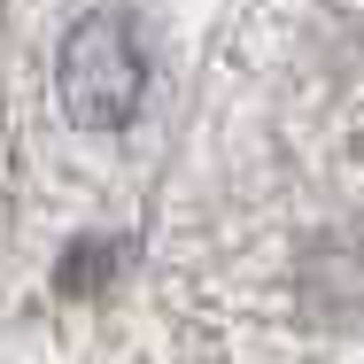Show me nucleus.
<instances>
[{
  "mask_svg": "<svg viewBox=\"0 0 364 364\" xmlns=\"http://www.w3.org/2000/svg\"><path fill=\"white\" fill-rule=\"evenodd\" d=\"M140 93H147L140 31L124 16H109V8L77 16L63 31V47H55V101H63V117L77 132H117V124H132Z\"/></svg>",
  "mask_w": 364,
  "mask_h": 364,
  "instance_id": "nucleus-1",
  "label": "nucleus"
}]
</instances>
